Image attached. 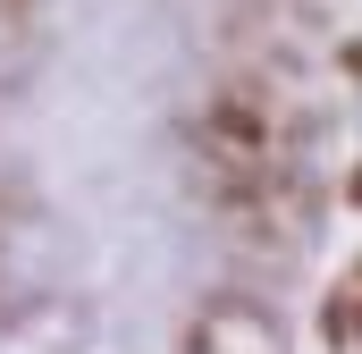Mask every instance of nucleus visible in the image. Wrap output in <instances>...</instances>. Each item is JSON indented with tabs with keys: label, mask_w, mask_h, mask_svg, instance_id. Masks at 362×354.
I'll list each match as a JSON object with an SVG mask.
<instances>
[{
	"label": "nucleus",
	"mask_w": 362,
	"mask_h": 354,
	"mask_svg": "<svg viewBox=\"0 0 362 354\" xmlns=\"http://www.w3.org/2000/svg\"><path fill=\"white\" fill-rule=\"evenodd\" d=\"M202 144H211V169L270 177V161H278V101L262 85H211V101H202Z\"/></svg>",
	"instance_id": "1"
},
{
	"label": "nucleus",
	"mask_w": 362,
	"mask_h": 354,
	"mask_svg": "<svg viewBox=\"0 0 362 354\" xmlns=\"http://www.w3.org/2000/svg\"><path fill=\"white\" fill-rule=\"evenodd\" d=\"M0 211H8V194H0Z\"/></svg>",
	"instance_id": "2"
}]
</instances>
